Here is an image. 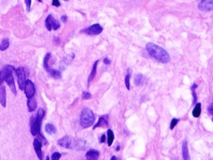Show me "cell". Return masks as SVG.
<instances>
[{
    "label": "cell",
    "instance_id": "31",
    "mask_svg": "<svg viewBox=\"0 0 213 160\" xmlns=\"http://www.w3.org/2000/svg\"><path fill=\"white\" fill-rule=\"evenodd\" d=\"M25 2L26 6V10L28 11H30L31 9V0H25Z\"/></svg>",
    "mask_w": 213,
    "mask_h": 160
},
{
    "label": "cell",
    "instance_id": "22",
    "mask_svg": "<svg viewBox=\"0 0 213 160\" xmlns=\"http://www.w3.org/2000/svg\"><path fill=\"white\" fill-rule=\"evenodd\" d=\"M107 135H108V145L109 147H110L112 145V143L113 142L114 138H115V136H114L113 131L110 129L108 130Z\"/></svg>",
    "mask_w": 213,
    "mask_h": 160
},
{
    "label": "cell",
    "instance_id": "30",
    "mask_svg": "<svg viewBox=\"0 0 213 160\" xmlns=\"http://www.w3.org/2000/svg\"><path fill=\"white\" fill-rule=\"evenodd\" d=\"M61 156H62V154L60 153H57V152H56V153H54L52 154V156H51V159L58 160V159H60Z\"/></svg>",
    "mask_w": 213,
    "mask_h": 160
},
{
    "label": "cell",
    "instance_id": "40",
    "mask_svg": "<svg viewBox=\"0 0 213 160\" xmlns=\"http://www.w3.org/2000/svg\"><path fill=\"white\" fill-rule=\"evenodd\" d=\"M46 159H47V160H48V159H49V156H47V158H46Z\"/></svg>",
    "mask_w": 213,
    "mask_h": 160
},
{
    "label": "cell",
    "instance_id": "39",
    "mask_svg": "<svg viewBox=\"0 0 213 160\" xmlns=\"http://www.w3.org/2000/svg\"><path fill=\"white\" fill-rule=\"evenodd\" d=\"M111 159L112 160H115V159H117V158H116V156H112Z\"/></svg>",
    "mask_w": 213,
    "mask_h": 160
},
{
    "label": "cell",
    "instance_id": "23",
    "mask_svg": "<svg viewBox=\"0 0 213 160\" xmlns=\"http://www.w3.org/2000/svg\"><path fill=\"white\" fill-rule=\"evenodd\" d=\"M86 145V142L83 140H78L76 142V149L78 150H84Z\"/></svg>",
    "mask_w": 213,
    "mask_h": 160
},
{
    "label": "cell",
    "instance_id": "26",
    "mask_svg": "<svg viewBox=\"0 0 213 160\" xmlns=\"http://www.w3.org/2000/svg\"><path fill=\"white\" fill-rule=\"evenodd\" d=\"M45 115V111L42 108H39L38 111H37V116L41 119H43Z\"/></svg>",
    "mask_w": 213,
    "mask_h": 160
},
{
    "label": "cell",
    "instance_id": "1",
    "mask_svg": "<svg viewBox=\"0 0 213 160\" xmlns=\"http://www.w3.org/2000/svg\"><path fill=\"white\" fill-rule=\"evenodd\" d=\"M146 49L148 53L157 61L162 63H167L170 61V57L168 52L154 43H147L146 44Z\"/></svg>",
    "mask_w": 213,
    "mask_h": 160
},
{
    "label": "cell",
    "instance_id": "29",
    "mask_svg": "<svg viewBox=\"0 0 213 160\" xmlns=\"http://www.w3.org/2000/svg\"><path fill=\"white\" fill-rule=\"evenodd\" d=\"M179 122V119H176V118H173L172 120V122L170 124V129H173V128L175 127V126L177 124V123Z\"/></svg>",
    "mask_w": 213,
    "mask_h": 160
},
{
    "label": "cell",
    "instance_id": "3",
    "mask_svg": "<svg viewBox=\"0 0 213 160\" xmlns=\"http://www.w3.org/2000/svg\"><path fill=\"white\" fill-rule=\"evenodd\" d=\"M96 121L93 111L89 108H85L82 110L80 115V124L83 128H88L92 126Z\"/></svg>",
    "mask_w": 213,
    "mask_h": 160
},
{
    "label": "cell",
    "instance_id": "14",
    "mask_svg": "<svg viewBox=\"0 0 213 160\" xmlns=\"http://www.w3.org/2000/svg\"><path fill=\"white\" fill-rule=\"evenodd\" d=\"M99 156V152L95 149H91L86 154V158L88 160H96Z\"/></svg>",
    "mask_w": 213,
    "mask_h": 160
},
{
    "label": "cell",
    "instance_id": "34",
    "mask_svg": "<svg viewBox=\"0 0 213 160\" xmlns=\"http://www.w3.org/2000/svg\"><path fill=\"white\" fill-rule=\"evenodd\" d=\"M103 62H104V63L106 64V65H109V64L111 63V60H110L108 57H106L103 60Z\"/></svg>",
    "mask_w": 213,
    "mask_h": 160
},
{
    "label": "cell",
    "instance_id": "20",
    "mask_svg": "<svg viewBox=\"0 0 213 160\" xmlns=\"http://www.w3.org/2000/svg\"><path fill=\"white\" fill-rule=\"evenodd\" d=\"M45 131L47 133H48L49 135H52L56 133L57 129L52 124L47 123L45 126Z\"/></svg>",
    "mask_w": 213,
    "mask_h": 160
},
{
    "label": "cell",
    "instance_id": "4",
    "mask_svg": "<svg viewBox=\"0 0 213 160\" xmlns=\"http://www.w3.org/2000/svg\"><path fill=\"white\" fill-rule=\"evenodd\" d=\"M51 54L50 53H47L45 57H44V67L45 70L51 76H52L53 78L54 79H60L62 77V74L60 73V71H58L57 70L55 69H53L50 68V67L49 66V60L51 58Z\"/></svg>",
    "mask_w": 213,
    "mask_h": 160
},
{
    "label": "cell",
    "instance_id": "18",
    "mask_svg": "<svg viewBox=\"0 0 213 160\" xmlns=\"http://www.w3.org/2000/svg\"><path fill=\"white\" fill-rule=\"evenodd\" d=\"M99 61V60H97L95 62V63H93L92 69V71H91V73H90L89 77H88V83H90V82H91L92 80L94 79V78L96 77V75L97 74V65H98Z\"/></svg>",
    "mask_w": 213,
    "mask_h": 160
},
{
    "label": "cell",
    "instance_id": "35",
    "mask_svg": "<svg viewBox=\"0 0 213 160\" xmlns=\"http://www.w3.org/2000/svg\"><path fill=\"white\" fill-rule=\"evenodd\" d=\"M5 81V79H4V76L2 73L1 71H0V85H1L2 83Z\"/></svg>",
    "mask_w": 213,
    "mask_h": 160
},
{
    "label": "cell",
    "instance_id": "38",
    "mask_svg": "<svg viewBox=\"0 0 213 160\" xmlns=\"http://www.w3.org/2000/svg\"><path fill=\"white\" fill-rule=\"evenodd\" d=\"M120 146H118V147H117V148H116V151H119L120 150Z\"/></svg>",
    "mask_w": 213,
    "mask_h": 160
},
{
    "label": "cell",
    "instance_id": "6",
    "mask_svg": "<svg viewBox=\"0 0 213 160\" xmlns=\"http://www.w3.org/2000/svg\"><path fill=\"white\" fill-rule=\"evenodd\" d=\"M42 121V120L39 119L37 115L31 117L30 120V131L33 136L37 135L41 132Z\"/></svg>",
    "mask_w": 213,
    "mask_h": 160
},
{
    "label": "cell",
    "instance_id": "8",
    "mask_svg": "<svg viewBox=\"0 0 213 160\" xmlns=\"http://www.w3.org/2000/svg\"><path fill=\"white\" fill-rule=\"evenodd\" d=\"M102 30H103V28L99 24H94L85 29L82 30L81 33L88 35H97L101 33Z\"/></svg>",
    "mask_w": 213,
    "mask_h": 160
},
{
    "label": "cell",
    "instance_id": "11",
    "mask_svg": "<svg viewBox=\"0 0 213 160\" xmlns=\"http://www.w3.org/2000/svg\"><path fill=\"white\" fill-rule=\"evenodd\" d=\"M201 11H211L213 10V0H202L198 6Z\"/></svg>",
    "mask_w": 213,
    "mask_h": 160
},
{
    "label": "cell",
    "instance_id": "33",
    "mask_svg": "<svg viewBox=\"0 0 213 160\" xmlns=\"http://www.w3.org/2000/svg\"><path fill=\"white\" fill-rule=\"evenodd\" d=\"M52 5L54 7H58L60 6V1H59V0H53Z\"/></svg>",
    "mask_w": 213,
    "mask_h": 160
},
{
    "label": "cell",
    "instance_id": "36",
    "mask_svg": "<svg viewBox=\"0 0 213 160\" xmlns=\"http://www.w3.org/2000/svg\"><path fill=\"white\" fill-rule=\"evenodd\" d=\"M60 20L63 23H66L67 20V16L65 15H62V17H60Z\"/></svg>",
    "mask_w": 213,
    "mask_h": 160
},
{
    "label": "cell",
    "instance_id": "13",
    "mask_svg": "<svg viewBox=\"0 0 213 160\" xmlns=\"http://www.w3.org/2000/svg\"><path fill=\"white\" fill-rule=\"evenodd\" d=\"M108 127V122L106 118H105L104 116L99 117L97 123L93 127V129H96L97 127H102V128H106Z\"/></svg>",
    "mask_w": 213,
    "mask_h": 160
},
{
    "label": "cell",
    "instance_id": "10",
    "mask_svg": "<svg viewBox=\"0 0 213 160\" xmlns=\"http://www.w3.org/2000/svg\"><path fill=\"white\" fill-rule=\"evenodd\" d=\"M24 90H25V93L28 99L34 97L35 94V87L34 83L31 80H26Z\"/></svg>",
    "mask_w": 213,
    "mask_h": 160
},
{
    "label": "cell",
    "instance_id": "21",
    "mask_svg": "<svg viewBox=\"0 0 213 160\" xmlns=\"http://www.w3.org/2000/svg\"><path fill=\"white\" fill-rule=\"evenodd\" d=\"M201 111H202V109H201V103H196L194 110H193V116L195 118L199 117L201 114Z\"/></svg>",
    "mask_w": 213,
    "mask_h": 160
},
{
    "label": "cell",
    "instance_id": "28",
    "mask_svg": "<svg viewBox=\"0 0 213 160\" xmlns=\"http://www.w3.org/2000/svg\"><path fill=\"white\" fill-rule=\"evenodd\" d=\"M81 97L83 100H88L90 99H91L92 95H91V94L89 93L88 92H83Z\"/></svg>",
    "mask_w": 213,
    "mask_h": 160
},
{
    "label": "cell",
    "instance_id": "24",
    "mask_svg": "<svg viewBox=\"0 0 213 160\" xmlns=\"http://www.w3.org/2000/svg\"><path fill=\"white\" fill-rule=\"evenodd\" d=\"M9 44H10V42H9V39L5 38L2 41L1 44H0V50L1 51L6 50L7 49H8V47H9Z\"/></svg>",
    "mask_w": 213,
    "mask_h": 160
},
{
    "label": "cell",
    "instance_id": "7",
    "mask_svg": "<svg viewBox=\"0 0 213 160\" xmlns=\"http://www.w3.org/2000/svg\"><path fill=\"white\" fill-rule=\"evenodd\" d=\"M45 25L46 28L49 31H51L52 30H57L60 28V22L58 20L55 19L51 14L47 17L45 21Z\"/></svg>",
    "mask_w": 213,
    "mask_h": 160
},
{
    "label": "cell",
    "instance_id": "16",
    "mask_svg": "<svg viewBox=\"0 0 213 160\" xmlns=\"http://www.w3.org/2000/svg\"><path fill=\"white\" fill-rule=\"evenodd\" d=\"M146 80H147V79H146L144 76L141 74H136L135 76V83L138 87L143 85L146 83Z\"/></svg>",
    "mask_w": 213,
    "mask_h": 160
},
{
    "label": "cell",
    "instance_id": "17",
    "mask_svg": "<svg viewBox=\"0 0 213 160\" xmlns=\"http://www.w3.org/2000/svg\"><path fill=\"white\" fill-rule=\"evenodd\" d=\"M27 106H28V111L30 112H32L36 109L37 103L36 101V99L34 98V97L28 99Z\"/></svg>",
    "mask_w": 213,
    "mask_h": 160
},
{
    "label": "cell",
    "instance_id": "25",
    "mask_svg": "<svg viewBox=\"0 0 213 160\" xmlns=\"http://www.w3.org/2000/svg\"><path fill=\"white\" fill-rule=\"evenodd\" d=\"M128 74L126 75L125 78V86L126 88H127L128 90H130V78H131V71L130 69H129L128 70Z\"/></svg>",
    "mask_w": 213,
    "mask_h": 160
},
{
    "label": "cell",
    "instance_id": "32",
    "mask_svg": "<svg viewBox=\"0 0 213 160\" xmlns=\"http://www.w3.org/2000/svg\"><path fill=\"white\" fill-rule=\"evenodd\" d=\"M208 111H209V113L212 115V121L213 122V100H212V101L211 105L209 106V107H208Z\"/></svg>",
    "mask_w": 213,
    "mask_h": 160
},
{
    "label": "cell",
    "instance_id": "9",
    "mask_svg": "<svg viewBox=\"0 0 213 160\" xmlns=\"http://www.w3.org/2000/svg\"><path fill=\"white\" fill-rule=\"evenodd\" d=\"M15 74L17 75V81L19 87L21 90H23L25 89V82H26V74L25 72L24 68L21 67H19L18 69H15Z\"/></svg>",
    "mask_w": 213,
    "mask_h": 160
},
{
    "label": "cell",
    "instance_id": "5",
    "mask_svg": "<svg viewBox=\"0 0 213 160\" xmlns=\"http://www.w3.org/2000/svg\"><path fill=\"white\" fill-rule=\"evenodd\" d=\"M76 142L77 140L70 137V136H65V137H62L58 141V144L60 146L65 148V149H76Z\"/></svg>",
    "mask_w": 213,
    "mask_h": 160
},
{
    "label": "cell",
    "instance_id": "41",
    "mask_svg": "<svg viewBox=\"0 0 213 160\" xmlns=\"http://www.w3.org/2000/svg\"><path fill=\"white\" fill-rule=\"evenodd\" d=\"M38 1L39 2H41V3L42 2V0H38Z\"/></svg>",
    "mask_w": 213,
    "mask_h": 160
},
{
    "label": "cell",
    "instance_id": "37",
    "mask_svg": "<svg viewBox=\"0 0 213 160\" xmlns=\"http://www.w3.org/2000/svg\"><path fill=\"white\" fill-rule=\"evenodd\" d=\"M106 141V135H102V137L101 138V143H104Z\"/></svg>",
    "mask_w": 213,
    "mask_h": 160
},
{
    "label": "cell",
    "instance_id": "15",
    "mask_svg": "<svg viewBox=\"0 0 213 160\" xmlns=\"http://www.w3.org/2000/svg\"><path fill=\"white\" fill-rule=\"evenodd\" d=\"M7 95H6V89L5 87L2 85L0 87V103L2 105L3 107H6V103H7Z\"/></svg>",
    "mask_w": 213,
    "mask_h": 160
},
{
    "label": "cell",
    "instance_id": "12",
    "mask_svg": "<svg viewBox=\"0 0 213 160\" xmlns=\"http://www.w3.org/2000/svg\"><path fill=\"white\" fill-rule=\"evenodd\" d=\"M42 146V144L40 141L38 140V139L36 138L34 140V141H33L34 149H35V151L36 152V154L37 155L38 158L40 159H42V158H43Z\"/></svg>",
    "mask_w": 213,
    "mask_h": 160
},
{
    "label": "cell",
    "instance_id": "2",
    "mask_svg": "<svg viewBox=\"0 0 213 160\" xmlns=\"http://www.w3.org/2000/svg\"><path fill=\"white\" fill-rule=\"evenodd\" d=\"M1 71L4 76L5 81L7 83V85L10 88L12 92L14 95H17L16 88H15L14 79L12 75L13 72L15 71V68L12 65H7L4 66Z\"/></svg>",
    "mask_w": 213,
    "mask_h": 160
},
{
    "label": "cell",
    "instance_id": "42",
    "mask_svg": "<svg viewBox=\"0 0 213 160\" xmlns=\"http://www.w3.org/2000/svg\"><path fill=\"white\" fill-rule=\"evenodd\" d=\"M64 1H69V0H64Z\"/></svg>",
    "mask_w": 213,
    "mask_h": 160
},
{
    "label": "cell",
    "instance_id": "27",
    "mask_svg": "<svg viewBox=\"0 0 213 160\" xmlns=\"http://www.w3.org/2000/svg\"><path fill=\"white\" fill-rule=\"evenodd\" d=\"M38 138L39 140H40V142L42 143V144H43V145H46V144L47 143V140L46 139V138L44 137V136L42 135L41 132L39 133H38Z\"/></svg>",
    "mask_w": 213,
    "mask_h": 160
},
{
    "label": "cell",
    "instance_id": "19",
    "mask_svg": "<svg viewBox=\"0 0 213 160\" xmlns=\"http://www.w3.org/2000/svg\"><path fill=\"white\" fill-rule=\"evenodd\" d=\"M183 156L184 159L187 160L189 159V151H188V142L187 140H185L183 143Z\"/></svg>",
    "mask_w": 213,
    "mask_h": 160
}]
</instances>
